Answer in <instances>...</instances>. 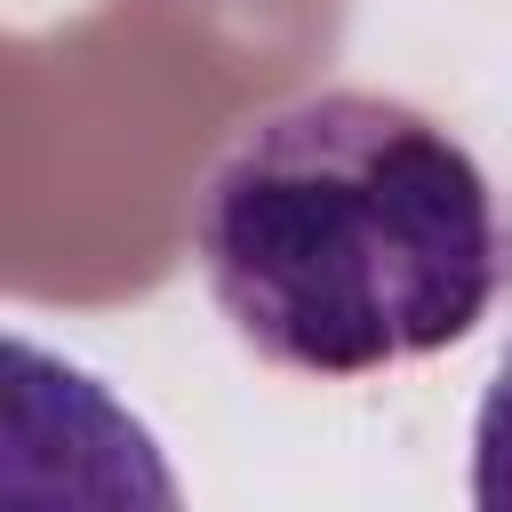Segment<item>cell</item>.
Instances as JSON below:
<instances>
[{
	"instance_id": "cell-1",
	"label": "cell",
	"mask_w": 512,
	"mask_h": 512,
	"mask_svg": "<svg viewBox=\"0 0 512 512\" xmlns=\"http://www.w3.org/2000/svg\"><path fill=\"white\" fill-rule=\"evenodd\" d=\"M192 256L256 360L328 384L464 344L512 272L472 144L376 88L240 128L192 200Z\"/></svg>"
},
{
	"instance_id": "cell-2",
	"label": "cell",
	"mask_w": 512,
	"mask_h": 512,
	"mask_svg": "<svg viewBox=\"0 0 512 512\" xmlns=\"http://www.w3.org/2000/svg\"><path fill=\"white\" fill-rule=\"evenodd\" d=\"M472 504L480 512H512V344L480 392V416H472Z\"/></svg>"
}]
</instances>
